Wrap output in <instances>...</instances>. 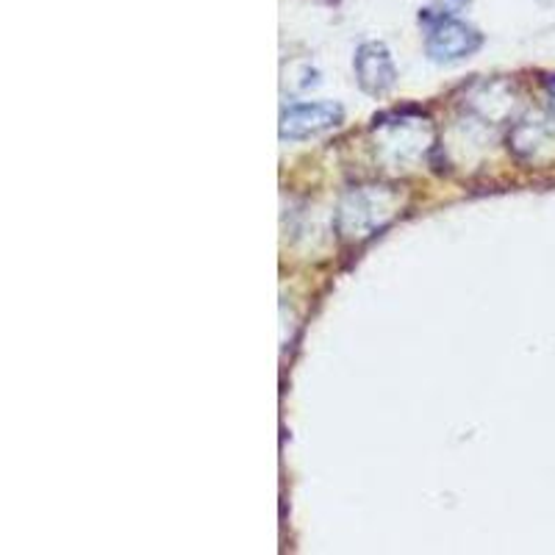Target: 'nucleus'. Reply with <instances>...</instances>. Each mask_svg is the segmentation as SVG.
<instances>
[{
  "label": "nucleus",
  "mask_w": 555,
  "mask_h": 555,
  "mask_svg": "<svg viewBox=\"0 0 555 555\" xmlns=\"http://www.w3.org/2000/svg\"><path fill=\"white\" fill-rule=\"evenodd\" d=\"M391 211L389 195L378 192V186H364L356 190L341 201L339 206V228L341 234L350 240H364V236L375 234L378 228L389 222Z\"/></svg>",
  "instance_id": "f257e3e1"
},
{
  "label": "nucleus",
  "mask_w": 555,
  "mask_h": 555,
  "mask_svg": "<svg viewBox=\"0 0 555 555\" xmlns=\"http://www.w3.org/2000/svg\"><path fill=\"white\" fill-rule=\"evenodd\" d=\"M480 44H483V37H480L478 28L467 26V23H461L455 17L434 23L428 37H425V51L439 64H453L461 62V59H469Z\"/></svg>",
  "instance_id": "f03ea898"
},
{
  "label": "nucleus",
  "mask_w": 555,
  "mask_h": 555,
  "mask_svg": "<svg viewBox=\"0 0 555 555\" xmlns=\"http://www.w3.org/2000/svg\"><path fill=\"white\" fill-rule=\"evenodd\" d=\"M345 117V108L334 101H320V103H297L281 114V139H309L314 133L336 128Z\"/></svg>",
  "instance_id": "7ed1b4c3"
},
{
  "label": "nucleus",
  "mask_w": 555,
  "mask_h": 555,
  "mask_svg": "<svg viewBox=\"0 0 555 555\" xmlns=\"http://www.w3.org/2000/svg\"><path fill=\"white\" fill-rule=\"evenodd\" d=\"M356 81L364 89L366 95H386L395 81H398V67H395V59L386 51V44L380 42H364L356 51L353 59Z\"/></svg>",
  "instance_id": "20e7f679"
},
{
  "label": "nucleus",
  "mask_w": 555,
  "mask_h": 555,
  "mask_svg": "<svg viewBox=\"0 0 555 555\" xmlns=\"http://www.w3.org/2000/svg\"><path fill=\"white\" fill-rule=\"evenodd\" d=\"M512 147L525 158H550L555 153V126L544 117L522 120L514 128Z\"/></svg>",
  "instance_id": "39448f33"
},
{
  "label": "nucleus",
  "mask_w": 555,
  "mask_h": 555,
  "mask_svg": "<svg viewBox=\"0 0 555 555\" xmlns=\"http://www.w3.org/2000/svg\"><path fill=\"white\" fill-rule=\"evenodd\" d=\"M467 7H469V0H430V7L423 9L420 20L428 23V26H434V23H439V20L455 17V14L464 12Z\"/></svg>",
  "instance_id": "423d86ee"
},
{
  "label": "nucleus",
  "mask_w": 555,
  "mask_h": 555,
  "mask_svg": "<svg viewBox=\"0 0 555 555\" xmlns=\"http://www.w3.org/2000/svg\"><path fill=\"white\" fill-rule=\"evenodd\" d=\"M547 92H550V106H553V112H555V78H553V81H550Z\"/></svg>",
  "instance_id": "0eeeda50"
}]
</instances>
